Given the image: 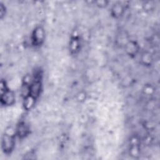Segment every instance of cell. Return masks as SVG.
Wrapping results in <instances>:
<instances>
[{
    "instance_id": "cell-8",
    "label": "cell",
    "mask_w": 160,
    "mask_h": 160,
    "mask_svg": "<svg viewBox=\"0 0 160 160\" xmlns=\"http://www.w3.org/2000/svg\"><path fill=\"white\" fill-rule=\"evenodd\" d=\"M6 14V7L2 3H0V16L2 19Z\"/></svg>"
},
{
    "instance_id": "cell-4",
    "label": "cell",
    "mask_w": 160,
    "mask_h": 160,
    "mask_svg": "<svg viewBox=\"0 0 160 160\" xmlns=\"http://www.w3.org/2000/svg\"><path fill=\"white\" fill-rule=\"evenodd\" d=\"M81 46V40L78 34L73 35L70 40L69 49L73 54H76L79 50Z\"/></svg>"
},
{
    "instance_id": "cell-3",
    "label": "cell",
    "mask_w": 160,
    "mask_h": 160,
    "mask_svg": "<svg viewBox=\"0 0 160 160\" xmlns=\"http://www.w3.org/2000/svg\"><path fill=\"white\" fill-rule=\"evenodd\" d=\"M45 38V32L42 27H36L31 35V42L34 46H39L42 44Z\"/></svg>"
},
{
    "instance_id": "cell-2",
    "label": "cell",
    "mask_w": 160,
    "mask_h": 160,
    "mask_svg": "<svg viewBox=\"0 0 160 160\" xmlns=\"http://www.w3.org/2000/svg\"><path fill=\"white\" fill-rule=\"evenodd\" d=\"M15 134L6 131L1 138V149L6 154H11L15 147Z\"/></svg>"
},
{
    "instance_id": "cell-7",
    "label": "cell",
    "mask_w": 160,
    "mask_h": 160,
    "mask_svg": "<svg viewBox=\"0 0 160 160\" xmlns=\"http://www.w3.org/2000/svg\"><path fill=\"white\" fill-rule=\"evenodd\" d=\"M111 10H112V14L115 18H118V17L122 16V14L124 12V8L122 4H116L113 6Z\"/></svg>"
},
{
    "instance_id": "cell-5",
    "label": "cell",
    "mask_w": 160,
    "mask_h": 160,
    "mask_svg": "<svg viewBox=\"0 0 160 160\" xmlns=\"http://www.w3.org/2000/svg\"><path fill=\"white\" fill-rule=\"evenodd\" d=\"M29 133V128L24 122H21L17 126L16 134L19 138H24Z\"/></svg>"
},
{
    "instance_id": "cell-1",
    "label": "cell",
    "mask_w": 160,
    "mask_h": 160,
    "mask_svg": "<svg viewBox=\"0 0 160 160\" xmlns=\"http://www.w3.org/2000/svg\"><path fill=\"white\" fill-rule=\"evenodd\" d=\"M1 96L0 102L3 106H10L14 104L16 100V96L12 91L9 89L6 81L1 79Z\"/></svg>"
},
{
    "instance_id": "cell-6",
    "label": "cell",
    "mask_w": 160,
    "mask_h": 160,
    "mask_svg": "<svg viewBox=\"0 0 160 160\" xmlns=\"http://www.w3.org/2000/svg\"><path fill=\"white\" fill-rule=\"evenodd\" d=\"M126 51L130 56H134L138 51V45L134 41H129L126 44Z\"/></svg>"
}]
</instances>
